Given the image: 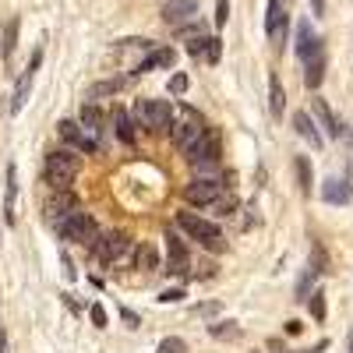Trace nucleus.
Returning <instances> with one entry per match:
<instances>
[{"instance_id": "1", "label": "nucleus", "mask_w": 353, "mask_h": 353, "mask_svg": "<svg viewBox=\"0 0 353 353\" xmlns=\"http://www.w3.org/2000/svg\"><path fill=\"white\" fill-rule=\"evenodd\" d=\"M53 226H57V233H61V241H68V244H81V248H92L96 237H99L96 219H92V216H85L81 209L68 212L64 219H57Z\"/></svg>"}, {"instance_id": "2", "label": "nucleus", "mask_w": 353, "mask_h": 353, "mask_svg": "<svg viewBox=\"0 0 353 353\" xmlns=\"http://www.w3.org/2000/svg\"><path fill=\"white\" fill-rule=\"evenodd\" d=\"M78 170H81V159H78L74 152L57 149V152L46 156V170H43V173H46V184H50L53 191H68V188L74 184Z\"/></svg>"}, {"instance_id": "3", "label": "nucleus", "mask_w": 353, "mask_h": 353, "mask_svg": "<svg viewBox=\"0 0 353 353\" xmlns=\"http://www.w3.org/2000/svg\"><path fill=\"white\" fill-rule=\"evenodd\" d=\"M181 230L184 233H191V237L201 244V248H209L212 254H219V251H226V241H223V233H219V226L216 223H209V219H201V216H194V212H181Z\"/></svg>"}, {"instance_id": "4", "label": "nucleus", "mask_w": 353, "mask_h": 353, "mask_svg": "<svg viewBox=\"0 0 353 353\" xmlns=\"http://www.w3.org/2000/svg\"><path fill=\"white\" fill-rule=\"evenodd\" d=\"M134 117H138V124L152 128V131H170L173 128V106H170V99H145V103L134 106Z\"/></svg>"}, {"instance_id": "5", "label": "nucleus", "mask_w": 353, "mask_h": 353, "mask_svg": "<svg viewBox=\"0 0 353 353\" xmlns=\"http://www.w3.org/2000/svg\"><path fill=\"white\" fill-rule=\"evenodd\" d=\"M184 152H188V159H191L194 166H212V163L219 159V131L205 128L191 145H184Z\"/></svg>"}, {"instance_id": "6", "label": "nucleus", "mask_w": 353, "mask_h": 353, "mask_svg": "<svg viewBox=\"0 0 353 353\" xmlns=\"http://www.w3.org/2000/svg\"><path fill=\"white\" fill-rule=\"evenodd\" d=\"M39 64H43V50H36L32 61H28V68L21 71V78H18V85H14V96H11V113H21V110H25L28 96H32V81H36Z\"/></svg>"}, {"instance_id": "7", "label": "nucleus", "mask_w": 353, "mask_h": 353, "mask_svg": "<svg viewBox=\"0 0 353 353\" xmlns=\"http://www.w3.org/2000/svg\"><path fill=\"white\" fill-rule=\"evenodd\" d=\"M166 272H173V276H188V269H191V254H188V248H184V241L176 237L173 230H166Z\"/></svg>"}, {"instance_id": "8", "label": "nucleus", "mask_w": 353, "mask_h": 353, "mask_svg": "<svg viewBox=\"0 0 353 353\" xmlns=\"http://www.w3.org/2000/svg\"><path fill=\"white\" fill-rule=\"evenodd\" d=\"M159 18L166 25H188L191 18H198V0H166V4L159 8Z\"/></svg>"}, {"instance_id": "9", "label": "nucleus", "mask_w": 353, "mask_h": 353, "mask_svg": "<svg viewBox=\"0 0 353 353\" xmlns=\"http://www.w3.org/2000/svg\"><path fill=\"white\" fill-rule=\"evenodd\" d=\"M92 251L99 254V261H117V258L128 251V237H124V233H117V230L99 233L96 244H92Z\"/></svg>"}, {"instance_id": "10", "label": "nucleus", "mask_w": 353, "mask_h": 353, "mask_svg": "<svg viewBox=\"0 0 353 353\" xmlns=\"http://www.w3.org/2000/svg\"><path fill=\"white\" fill-rule=\"evenodd\" d=\"M219 194H223V184L209 181V176H198V181H191V184L184 188V198H188L191 205H212Z\"/></svg>"}, {"instance_id": "11", "label": "nucleus", "mask_w": 353, "mask_h": 353, "mask_svg": "<svg viewBox=\"0 0 353 353\" xmlns=\"http://www.w3.org/2000/svg\"><path fill=\"white\" fill-rule=\"evenodd\" d=\"M57 131H61V138H64L68 145H74L78 152H85V156H96V152H99V145L81 131V124H74V121H61V124H57Z\"/></svg>"}, {"instance_id": "12", "label": "nucleus", "mask_w": 353, "mask_h": 353, "mask_svg": "<svg viewBox=\"0 0 353 353\" xmlns=\"http://www.w3.org/2000/svg\"><path fill=\"white\" fill-rule=\"evenodd\" d=\"M293 131H297L304 141H311V149H321V145H325V134L318 131L314 117H311L307 110H297V113H293Z\"/></svg>"}, {"instance_id": "13", "label": "nucleus", "mask_w": 353, "mask_h": 353, "mask_svg": "<svg viewBox=\"0 0 353 353\" xmlns=\"http://www.w3.org/2000/svg\"><path fill=\"white\" fill-rule=\"evenodd\" d=\"M74 209H81L78 198H74L71 191H57V194L46 201V219H50V223H57V219H64V216H68V212H74Z\"/></svg>"}, {"instance_id": "14", "label": "nucleus", "mask_w": 353, "mask_h": 353, "mask_svg": "<svg viewBox=\"0 0 353 353\" xmlns=\"http://www.w3.org/2000/svg\"><path fill=\"white\" fill-rule=\"evenodd\" d=\"M265 36L276 39V43L286 36V11H283V0H269V14H265Z\"/></svg>"}, {"instance_id": "15", "label": "nucleus", "mask_w": 353, "mask_h": 353, "mask_svg": "<svg viewBox=\"0 0 353 353\" xmlns=\"http://www.w3.org/2000/svg\"><path fill=\"white\" fill-rule=\"evenodd\" d=\"M321 198H325L329 205H346L353 198V184L343 181V176H329V181L321 184Z\"/></svg>"}, {"instance_id": "16", "label": "nucleus", "mask_w": 353, "mask_h": 353, "mask_svg": "<svg viewBox=\"0 0 353 353\" xmlns=\"http://www.w3.org/2000/svg\"><path fill=\"white\" fill-rule=\"evenodd\" d=\"M173 64H176V53L170 46H159V50H149V57H141V64L134 68V74L156 71V68H173Z\"/></svg>"}, {"instance_id": "17", "label": "nucleus", "mask_w": 353, "mask_h": 353, "mask_svg": "<svg viewBox=\"0 0 353 353\" xmlns=\"http://www.w3.org/2000/svg\"><path fill=\"white\" fill-rule=\"evenodd\" d=\"M8 194H4V209H0V212H4V219L8 223H18V166L14 163H8V188H4Z\"/></svg>"}, {"instance_id": "18", "label": "nucleus", "mask_w": 353, "mask_h": 353, "mask_svg": "<svg viewBox=\"0 0 353 353\" xmlns=\"http://www.w3.org/2000/svg\"><path fill=\"white\" fill-rule=\"evenodd\" d=\"M321 53V39L311 32V21H301L297 25V57L301 61H307V57Z\"/></svg>"}, {"instance_id": "19", "label": "nucleus", "mask_w": 353, "mask_h": 353, "mask_svg": "<svg viewBox=\"0 0 353 353\" xmlns=\"http://www.w3.org/2000/svg\"><path fill=\"white\" fill-rule=\"evenodd\" d=\"M311 110H314V117H318V128L325 131L329 138H339V134H343V128H339V121L332 117V110H329L325 99H311Z\"/></svg>"}, {"instance_id": "20", "label": "nucleus", "mask_w": 353, "mask_h": 353, "mask_svg": "<svg viewBox=\"0 0 353 353\" xmlns=\"http://www.w3.org/2000/svg\"><path fill=\"white\" fill-rule=\"evenodd\" d=\"M321 78H325V53H314V57H307V68H304V85L314 88L321 85Z\"/></svg>"}, {"instance_id": "21", "label": "nucleus", "mask_w": 353, "mask_h": 353, "mask_svg": "<svg viewBox=\"0 0 353 353\" xmlns=\"http://www.w3.org/2000/svg\"><path fill=\"white\" fill-rule=\"evenodd\" d=\"M18 28H21V18H8V25H4V43H0V53H4V64H11V61H14Z\"/></svg>"}, {"instance_id": "22", "label": "nucleus", "mask_w": 353, "mask_h": 353, "mask_svg": "<svg viewBox=\"0 0 353 353\" xmlns=\"http://www.w3.org/2000/svg\"><path fill=\"white\" fill-rule=\"evenodd\" d=\"M283 110H286V92H283V81H279V74H272V78H269V113L279 121Z\"/></svg>"}, {"instance_id": "23", "label": "nucleus", "mask_w": 353, "mask_h": 353, "mask_svg": "<svg viewBox=\"0 0 353 353\" xmlns=\"http://www.w3.org/2000/svg\"><path fill=\"white\" fill-rule=\"evenodd\" d=\"M293 170H297V184H301V194L311 198V184H314V170H311V159L307 156H297L293 159Z\"/></svg>"}, {"instance_id": "24", "label": "nucleus", "mask_w": 353, "mask_h": 353, "mask_svg": "<svg viewBox=\"0 0 353 353\" xmlns=\"http://www.w3.org/2000/svg\"><path fill=\"white\" fill-rule=\"evenodd\" d=\"M78 124H81L85 134H92V131L103 128V117H99V110H96L92 103H81V110H78Z\"/></svg>"}, {"instance_id": "25", "label": "nucleus", "mask_w": 353, "mask_h": 353, "mask_svg": "<svg viewBox=\"0 0 353 353\" xmlns=\"http://www.w3.org/2000/svg\"><path fill=\"white\" fill-rule=\"evenodd\" d=\"M113 121H117V138H121L124 145H134V124H131L128 110H117V113H113Z\"/></svg>"}, {"instance_id": "26", "label": "nucleus", "mask_w": 353, "mask_h": 353, "mask_svg": "<svg viewBox=\"0 0 353 353\" xmlns=\"http://www.w3.org/2000/svg\"><path fill=\"white\" fill-rule=\"evenodd\" d=\"M134 261H138V269H145V272H156V269H159V258H156V251H152L149 244H141V248H138Z\"/></svg>"}, {"instance_id": "27", "label": "nucleus", "mask_w": 353, "mask_h": 353, "mask_svg": "<svg viewBox=\"0 0 353 353\" xmlns=\"http://www.w3.org/2000/svg\"><path fill=\"white\" fill-rule=\"evenodd\" d=\"M209 332L216 339H241V325H237V321H216V325H209Z\"/></svg>"}, {"instance_id": "28", "label": "nucleus", "mask_w": 353, "mask_h": 353, "mask_svg": "<svg viewBox=\"0 0 353 353\" xmlns=\"http://www.w3.org/2000/svg\"><path fill=\"white\" fill-rule=\"evenodd\" d=\"M311 269L329 272V254H325V248H321V241H311Z\"/></svg>"}, {"instance_id": "29", "label": "nucleus", "mask_w": 353, "mask_h": 353, "mask_svg": "<svg viewBox=\"0 0 353 353\" xmlns=\"http://www.w3.org/2000/svg\"><path fill=\"white\" fill-rule=\"evenodd\" d=\"M124 81L121 78H113V81H99V85H92V88H88V99H99V96H113L117 92V88H121Z\"/></svg>"}, {"instance_id": "30", "label": "nucleus", "mask_w": 353, "mask_h": 353, "mask_svg": "<svg viewBox=\"0 0 353 353\" xmlns=\"http://www.w3.org/2000/svg\"><path fill=\"white\" fill-rule=\"evenodd\" d=\"M307 301V307H311V314L321 321V318H325V293H321V290H314L311 293V297H304Z\"/></svg>"}, {"instance_id": "31", "label": "nucleus", "mask_w": 353, "mask_h": 353, "mask_svg": "<svg viewBox=\"0 0 353 353\" xmlns=\"http://www.w3.org/2000/svg\"><path fill=\"white\" fill-rule=\"evenodd\" d=\"M156 353H188V343H184L181 336H166V339L159 343Z\"/></svg>"}, {"instance_id": "32", "label": "nucleus", "mask_w": 353, "mask_h": 353, "mask_svg": "<svg viewBox=\"0 0 353 353\" xmlns=\"http://www.w3.org/2000/svg\"><path fill=\"white\" fill-rule=\"evenodd\" d=\"M314 276H318V272H314L311 265H307V269H304V276H301V283H297V301H304V297H307V286L314 283Z\"/></svg>"}, {"instance_id": "33", "label": "nucleus", "mask_w": 353, "mask_h": 353, "mask_svg": "<svg viewBox=\"0 0 353 353\" xmlns=\"http://www.w3.org/2000/svg\"><path fill=\"white\" fill-rule=\"evenodd\" d=\"M88 318H92L96 329H106V307H103V304H92V307H88Z\"/></svg>"}, {"instance_id": "34", "label": "nucleus", "mask_w": 353, "mask_h": 353, "mask_svg": "<svg viewBox=\"0 0 353 353\" xmlns=\"http://www.w3.org/2000/svg\"><path fill=\"white\" fill-rule=\"evenodd\" d=\"M212 205H216V216H230L233 209H237V201H233V198H216Z\"/></svg>"}, {"instance_id": "35", "label": "nucleus", "mask_w": 353, "mask_h": 353, "mask_svg": "<svg viewBox=\"0 0 353 353\" xmlns=\"http://www.w3.org/2000/svg\"><path fill=\"white\" fill-rule=\"evenodd\" d=\"M205 50H209V39H205V36H194V43H188L191 57H205Z\"/></svg>"}, {"instance_id": "36", "label": "nucleus", "mask_w": 353, "mask_h": 353, "mask_svg": "<svg viewBox=\"0 0 353 353\" xmlns=\"http://www.w3.org/2000/svg\"><path fill=\"white\" fill-rule=\"evenodd\" d=\"M170 92H173V96L188 92V74H173V81H170Z\"/></svg>"}, {"instance_id": "37", "label": "nucleus", "mask_w": 353, "mask_h": 353, "mask_svg": "<svg viewBox=\"0 0 353 353\" xmlns=\"http://www.w3.org/2000/svg\"><path fill=\"white\" fill-rule=\"evenodd\" d=\"M191 314H201V318H212V314H219V304H194V307H191Z\"/></svg>"}, {"instance_id": "38", "label": "nucleus", "mask_w": 353, "mask_h": 353, "mask_svg": "<svg viewBox=\"0 0 353 353\" xmlns=\"http://www.w3.org/2000/svg\"><path fill=\"white\" fill-rule=\"evenodd\" d=\"M226 18H230V0H219V4H216V25L223 28Z\"/></svg>"}, {"instance_id": "39", "label": "nucleus", "mask_w": 353, "mask_h": 353, "mask_svg": "<svg viewBox=\"0 0 353 353\" xmlns=\"http://www.w3.org/2000/svg\"><path fill=\"white\" fill-rule=\"evenodd\" d=\"M181 297H184V290H163L159 293V304H176Z\"/></svg>"}, {"instance_id": "40", "label": "nucleus", "mask_w": 353, "mask_h": 353, "mask_svg": "<svg viewBox=\"0 0 353 353\" xmlns=\"http://www.w3.org/2000/svg\"><path fill=\"white\" fill-rule=\"evenodd\" d=\"M61 265H64V279H68V283H74V279H78V269H74V261H71V258L64 254V258H61Z\"/></svg>"}, {"instance_id": "41", "label": "nucleus", "mask_w": 353, "mask_h": 353, "mask_svg": "<svg viewBox=\"0 0 353 353\" xmlns=\"http://www.w3.org/2000/svg\"><path fill=\"white\" fill-rule=\"evenodd\" d=\"M219 50H223V46H219V39H209V50H205V57H209V61L216 64V61H219Z\"/></svg>"}, {"instance_id": "42", "label": "nucleus", "mask_w": 353, "mask_h": 353, "mask_svg": "<svg viewBox=\"0 0 353 353\" xmlns=\"http://www.w3.org/2000/svg\"><path fill=\"white\" fill-rule=\"evenodd\" d=\"M121 318H124V321H128V329H138V325H141V318H138V314H134V311H128V307H124V311H121Z\"/></svg>"}, {"instance_id": "43", "label": "nucleus", "mask_w": 353, "mask_h": 353, "mask_svg": "<svg viewBox=\"0 0 353 353\" xmlns=\"http://www.w3.org/2000/svg\"><path fill=\"white\" fill-rule=\"evenodd\" d=\"M304 325H301V321H286V336H297Z\"/></svg>"}, {"instance_id": "44", "label": "nucleus", "mask_w": 353, "mask_h": 353, "mask_svg": "<svg viewBox=\"0 0 353 353\" xmlns=\"http://www.w3.org/2000/svg\"><path fill=\"white\" fill-rule=\"evenodd\" d=\"M64 304H68V307H71V311H74V314H81V307H78V304H74V297H71V293H64Z\"/></svg>"}, {"instance_id": "45", "label": "nucleus", "mask_w": 353, "mask_h": 353, "mask_svg": "<svg viewBox=\"0 0 353 353\" xmlns=\"http://www.w3.org/2000/svg\"><path fill=\"white\" fill-rule=\"evenodd\" d=\"M0 353H11V346H8V332L0 329Z\"/></svg>"}, {"instance_id": "46", "label": "nucleus", "mask_w": 353, "mask_h": 353, "mask_svg": "<svg viewBox=\"0 0 353 353\" xmlns=\"http://www.w3.org/2000/svg\"><path fill=\"white\" fill-rule=\"evenodd\" d=\"M314 4V14H325V0H311Z\"/></svg>"}, {"instance_id": "47", "label": "nucleus", "mask_w": 353, "mask_h": 353, "mask_svg": "<svg viewBox=\"0 0 353 353\" xmlns=\"http://www.w3.org/2000/svg\"><path fill=\"white\" fill-rule=\"evenodd\" d=\"M346 346H350V353H353V332H350V343H346Z\"/></svg>"}, {"instance_id": "48", "label": "nucleus", "mask_w": 353, "mask_h": 353, "mask_svg": "<svg viewBox=\"0 0 353 353\" xmlns=\"http://www.w3.org/2000/svg\"><path fill=\"white\" fill-rule=\"evenodd\" d=\"M0 244H4V241H0Z\"/></svg>"}]
</instances>
